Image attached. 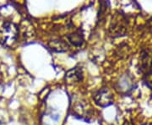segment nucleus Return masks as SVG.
<instances>
[{"label":"nucleus","instance_id":"nucleus-6","mask_svg":"<svg viewBox=\"0 0 152 125\" xmlns=\"http://www.w3.org/2000/svg\"><path fill=\"white\" fill-rule=\"evenodd\" d=\"M124 125H128V124H127V123H126V124H124Z\"/></svg>","mask_w":152,"mask_h":125},{"label":"nucleus","instance_id":"nucleus-2","mask_svg":"<svg viewBox=\"0 0 152 125\" xmlns=\"http://www.w3.org/2000/svg\"><path fill=\"white\" fill-rule=\"evenodd\" d=\"M94 102L102 107H106L113 102V95L107 87H103L97 90L92 96Z\"/></svg>","mask_w":152,"mask_h":125},{"label":"nucleus","instance_id":"nucleus-3","mask_svg":"<svg viewBox=\"0 0 152 125\" xmlns=\"http://www.w3.org/2000/svg\"><path fill=\"white\" fill-rule=\"evenodd\" d=\"M83 79V73L80 69L75 68L71 70L68 71L65 75V80L69 84H75L80 82Z\"/></svg>","mask_w":152,"mask_h":125},{"label":"nucleus","instance_id":"nucleus-1","mask_svg":"<svg viewBox=\"0 0 152 125\" xmlns=\"http://www.w3.org/2000/svg\"><path fill=\"white\" fill-rule=\"evenodd\" d=\"M19 37V27L13 22H5L0 28V43L10 48Z\"/></svg>","mask_w":152,"mask_h":125},{"label":"nucleus","instance_id":"nucleus-5","mask_svg":"<svg viewBox=\"0 0 152 125\" xmlns=\"http://www.w3.org/2000/svg\"><path fill=\"white\" fill-rule=\"evenodd\" d=\"M67 37H68L69 42L75 47H80L84 42V34L81 30H78L75 32L69 34Z\"/></svg>","mask_w":152,"mask_h":125},{"label":"nucleus","instance_id":"nucleus-4","mask_svg":"<svg viewBox=\"0 0 152 125\" xmlns=\"http://www.w3.org/2000/svg\"><path fill=\"white\" fill-rule=\"evenodd\" d=\"M49 48L56 53H64L69 48V45L63 39H55L49 42Z\"/></svg>","mask_w":152,"mask_h":125}]
</instances>
